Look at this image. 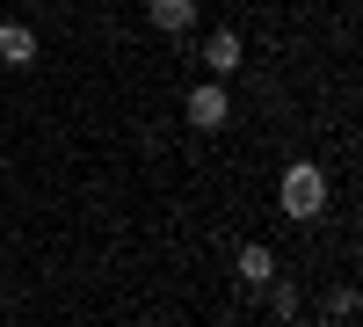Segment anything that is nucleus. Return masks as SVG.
Listing matches in <instances>:
<instances>
[{
    "instance_id": "423d86ee",
    "label": "nucleus",
    "mask_w": 363,
    "mask_h": 327,
    "mask_svg": "<svg viewBox=\"0 0 363 327\" xmlns=\"http://www.w3.org/2000/svg\"><path fill=\"white\" fill-rule=\"evenodd\" d=\"M0 66H37V29L29 22H0Z\"/></svg>"
},
{
    "instance_id": "f03ea898",
    "label": "nucleus",
    "mask_w": 363,
    "mask_h": 327,
    "mask_svg": "<svg viewBox=\"0 0 363 327\" xmlns=\"http://www.w3.org/2000/svg\"><path fill=\"white\" fill-rule=\"evenodd\" d=\"M182 116H189V131H225V116H233L225 80H196V87H189V102H182Z\"/></svg>"
},
{
    "instance_id": "7ed1b4c3",
    "label": "nucleus",
    "mask_w": 363,
    "mask_h": 327,
    "mask_svg": "<svg viewBox=\"0 0 363 327\" xmlns=\"http://www.w3.org/2000/svg\"><path fill=\"white\" fill-rule=\"evenodd\" d=\"M145 22H153L160 37H189L196 29V0H145Z\"/></svg>"
},
{
    "instance_id": "39448f33",
    "label": "nucleus",
    "mask_w": 363,
    "mask_h": 327,
    "mask_svg": "<svg viewBox=\"0 0 363 327\" xmlns=\"http://www.w3.org/2000/svg\"><path fill=\"white\" fill-rule=\"evenodd\" d=\"M233 270H240V284H247V291H255V299H262V284H269V277H277V255H269L262 240H247V248H240V255H233Z\"/></svg>"
},
{
    "instance_id": "20e7f679",
    "label": "nucleus",
    "mask_w": 363,
    "mask_h": 327,
    "mask_svg": "<svg viewBox=\"0 0 363 327\" xmlns=\"http://www.w3.org/2000/svg\"><path fill=\"white\" fill-rule=\"evenodd\" d=\"M240 58H247V44H240L233 29H211V37H203V66H211V80L240 73Z\"/></svg>"
},
{
    "instance_id": "6e6552de",
    "label": "nucleus",
    "mask_w": 363,
    "mask_h": 327,
    "mask_svg": "<svg viewBox=\"0 0 363 327\" xmlns=\"http://www.w3.org/2000/svg\"><path fill=\"white\" fill-rule=\"evenodd\" d=\"M363 313V299H356V291H335V306H327V320H356Z\"/></svg>"
},
{
    "instance_id": "f257e3e1",
    "label": "nucleus",
    "mask_w": 363,
    "mask_h": 327,
    "mask_svg": "<svg viewBox=\"0 0 363 327\" xmlns=\"http://www.w3.org/2000/svg\"><path fill=\"white\" fill-rule=\"evenodd\" d=\"M277 204H284L291 226H313V218L327 211V167H320V160H291L284 182H277Z\"/></svg>"
},
{
    "instance_id": "0eeeda50",
    "label": "nucleus",
    "mask_w": 363,
    "mask_h": 327,
    "mask_svg": "<svg viewBox=\"0 0 363 327\" xmlns=\"http://www.w3.org/2000/svg\"><path fill=\"white\" fill-rule=\"evenodd\" d=\"M262 291H269V320H298V313H306V299H298V284H284V277H269Z\"/></svg>"
}]
</instances>
